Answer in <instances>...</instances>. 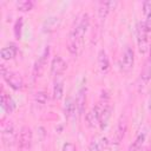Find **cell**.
Returning <instances> with one entry per match:
<instances>
[{"instance_id": "1", "label": "cell", "mask_w": 151, "mask_h": 151, "mask_svg": "<svg viewBox=\"0 0 151 151\" xmlns=\"http://www.w3.org/2000/svg\"><path fill=\"white\" fill-rule=\"evenodd\" d=\"M90 25V18L85 13L74 22L67 41V48L72 55H79L84 47V37Z\"/></svg>"}, {"instance_id": "2", "label": "cell", "mask_w": 151, "mask_h": 151, "mask_svg": "<svg viewBox=\"0 0 151 151\" xmlns=\"http://www.w3.org/2000/svg\"><path fill=\"white\" fill-rule=\"evenodd\" d=\"M1 74L4 77V80L13 88V90H21L24 87V79L18 72L13 71H6L5 65H1Z\"/></svg>"}, {"instance_id": "3", "label": "cell", "mask_w": 151, "mask_h": 151, "mask_svg": "<svg viewBox=\"0 0 151 151\" xmlns=\"http://www.w3.org/2000/svg\"><path fill=\"white\" fill-rule=\"evenodd\" d=\"M32 139H33V133L31 127L22 126L18 136V149L20 151H28L32 145Z\"/></svg>"}, {"instance_id": "4", "label": "cell", "mask_w": 151, "mask_h": 151, "mask_svg": "<svg viewBox=\"0 0 151 151\" xmlns=\"http://www.w3.org/2000/svg\"><path fill=\"white\" fill-rule=\"evenodd\" d=\"M96 107L99 112V125L101 127H105L112 113V105L107 100H104L103 103H99Z\"/></svg>"}, {"instance_id": "5", "label": "cell", "mask_w": 151, "mask_h": 151, "mask_svg": "<svg viewBox=\"0 0 151 151\" xmlns=\"http://www.w3.org/2000/svg\"><path fill=\"white\" fill-rule=\"evenodd\" d=\"M133 63H134V52L130 46H127V47H125L124 53H123V58H122V63H120V70L124 73L130 72L133 67Z\"/></svg>"}, {"instance_id": "6", "label": "cell", "mask_w": 151, "mask_h": 151, "mask_svg": "<svg viewBox=\"0 0 151 151\" xmlns=\"http://www.w3.org/2000/svg\"><path fill=\"white\" fill-rule=\"evenodd\" d=\"M147 29L145 27V22H139L137 26V42L138 48L142 53L146 52L147 50Z\"/></svg>"}, {"instance_id": "7", "label": "cell", "mask_w": 151, "mask_h": 151, "mask_svg": "<svg viewBox=\"0 0 151 151\" xmlns=\"http://www.w3.org/2000/svg\"><path fill=\"white\" fill-rule=\"evenodd\" d=\"M67 68V64L65 63V60L61 57H54L51 61V74L54 77H59L61 76Z\"/></svg>"}, {"instance_id": "8", "label": "cell", "mask_w": 151, "mask_h": 151, "mask_svg": "<svg viewBox=\"0 0 151 151\" xmlns=\"http://www.w3.org/2000/svg\"><path fill=\"white\" fill-rule=\"evenodd\" d=\"M48 53H50V50H48V47H47V48H45V51H44V53L40 55V58L35 61V65H34V67H33V76H34V78L41 77V74H42V72H44V70H45V65H46V61H47Z\"/></svg>"}, {"instance_id": "9", "label": "cell", "mask_w": 151, "mask_h": 151, "mask_svg": "<svg viewBox=\"0 0 151 151\" xmlns=\"http://www.w3.org/2000/svg\"><path fill=\"white\" fill-rule=\"evenodd\" d=\"M60 22H61V19L57 15H52L50 18H47L44 22H42V31L44 32H47V33H51V32H54L55 29H58V27L60 26Z\"/></svg>"}, {"instance_id": "10", "label": "cell", "mask_w": 151, "mask_h": 151, "mask_svg": "<svg viewBox=\"0 0 151 151\" xmlns=\"http://www.w3.org/2000/svg\"><path fill=\"white\" fill-rule=\"evenodd\" d=\"M76 111H77V105H76V100L71 97H68L65 101V105H64V113H65V117L67 119H71L76 116Z\"/></svg>"}, {"instance_id": "11", "label": "cell", "mask_w": 151, "mask_h": 151, "mask_svg": "<svg viewBox=\"0 0 151 151\" xmlns=\"http://www.w3.org/2000/svg\"><path fill=\"white\" fill-rule=\"evenodd\" d=\"M86 123L90 127H96L99 125V112L97 107H92L87 113H86Z\"/></svg>"}, {"instance_id": "12", "label": "cell", "mask_w": 151, "mask_h": 151, "mask_svg": "<svg viewBox=\"0 0 151 151\" xmlns=\"http://www.w3.org/2000/svg\"><path fill=\"white\" fill-rule=\"evenodd\" d=\"M1 106H2V109H4L6 112H8V113L13 112L14 109H15V103H14V100H13L9 96H7V93H5L4 91L1 92Z\"/></svg>"}, {"instance_id": "13", "label": "cell", "mask_w": 151, "mask_h": 151, "mask_svg": "<svg viewBox=\"0 0 151 151\" xmlns=\"http://www.w3.org/2000/svg\"><path fill=\"white\" fill-rule=\"evenodd\" d=\"M98 66L99 70L103 73H106L110 68V63H109V58L106 55V52L104 50H100L98 53Z\"/></svg>"}, {"instance_id": "14", "label": "cell", "mask_w": 151, "mask_h": 151, "mask_svg": "<svg viewBox=\"0 0 151 151\" xmlns=\"http://www.w3.org/2000/svg\"><path fill=\"white\" fill-rule=\"evenodd\" d=\"M85 104H86V91H85V88L83 87V88L78 92V96H77V98H76L77 111H78L79 114H83V113H84Z\"/></svg>"}, {"instance_id": "15", "label": "cell", "mask_w": 151, "mask_h": 151, "mask_svg": "<svg viewBox=\"0 0 151 151\" xmlns=\"http://www.w3.org/2000/svg\"><path fill=\"white\" fill-rule=\"evenodd\" d=\"M117 2H112V1H101L99 2V7H98V14H99V18L101 20H104L107 15V13L111 11L112 6L114 7Z\"/></svg>"}, {"instance_id": "16", "label": "cell", "mask_w": 151, "mask_h": 151, "mask_svg": "<svg viewBox=\"0 0 151 151\" xmlns=\"http://www.w3.org/2000/svg\"><path fill=\"white\" fill-rule=\"evenodd\" d=\"M17 46L14 44H9V46L7 47H4L1 48L0 51V54H1V58L4 60H9V59H13L17 54Z\"/></svg>"}, {"instance_id": "17", "label": "cell", "mask_w": 151, "mask_h": 151, "mask_svg": "<svg viewBox=\"0 0 151 151\" xmlns=\"http://www.w3.org/2000/svg\"><path fill=\"white\" fill-rule=\"evenodd\" d=\"M125 131H126V120L124 119V120H120L118 123V126H117V130L114 133V143L116 144H119L123 140Z\"/></svg>"}, {"instance_id": "18", "label": "cell", "mask_w": 151, "mask_h": 151, "mask_svg": "<svg viewBox=\"0 0 151 151\" xmlns=\"http://www.w3.org/2000/svg\"><path fill=\"white\" fill-rule=\"evenodd\" d=\"M144 142H145V134L144 133H139L137 136V138L134 139V142L130 145L127 151H143Z\"/></svg>"}, {"instance_id": "19", "label": "cell", "mask_w": 151, "mask_h": 151, "mask_svg": "<svg viewBox=\"0 0 151 151\" xmlns=\"http://www.w3.org/2000/svg\"><path fill=\"white\" fill-rule=\"evenodd\" d=\"M2 140L5 142V144H9V145L14 142V130L12 125H8L2 130Z\"/></svg>"}, {"instance_id": "20", "label": "cell", "mask_w": 151, "mask_h": 151, "mask_svg": "<svg viewBox=\"0 0 151 151\" xmlns=\"http://www.w3.org/2000/svg\"><path fill=\"white\" fill-rule=\"evenodd\" d=\"M107 139L106 138H100V139H94L93 142H91L88 150L87 151H103V149L106 145Z\"/></svg>"}, {"instance_id": "21", "label": "cell", "mask_w": 151, "mask_h": 151, "mask_svg": "<svg viewBox=\"0 0 151 151\" xmlns=\"http://www.w3.org/2000/svg\"><path fill=\"white\" fill-rule=\"evenodd\" d=\"M64 96V83L61 80H57L53 86V98L55 100H60Z\"/></svg>"}, {"instance_id": "22", "label": "cell", "mask_w": 151, "mask_h": 151, "mask_svg": "<svg viewBox=\"0 0 151 151\" xmlns=\"http://www.w3.org/2000/svg\"><path fill=\"white\" fill-rule=\"evenodd\" d=\"M142 79L144 83H147L151 79V57H149V59L146 60L143 70H142Z\"/></svg>"}, {"instance_id": "23", "label": "cell", "mask_w": 151, "mask_h": 151, "mask_svg": "<svg viewBox=\"0 0 151 151\" xmlns=\"http://www.w3.org/2000/svg\"><path fill=\"white\" fill-rule=\"evenodd\" d=\"M34 6V2L31 1V0H24V1H19L17 2V7L19 11H22V12H26V11H31Z\"/></svg>"}, {"instance_id": "24", "label": "cell", "mask_w": 151, "mask_h": 151, "mask_svg": "<svg viewBox=\"0 0 151 151\" xmlns=\"http://www.w3.org/2000/svg\"><path fill=\"white\" fill-rule=\"evenodd\" d=\"M34 99H35V101H38L41 105H45V104L48 103V96H47L46 92H42V91L37 92L35 96H34Z\"/></svg>"}, {"instance_id": "25", "label": "cell", "mask_w": 151, "mask_h": 151, "mask_svg": "<svg viewBox=\"0 0 151 151\" xmlns=\"http://www.w3.org/2000/svg\"><path fill=\"white\" fill-rule=\"evenodd\" d=\"M22 24H24V21H22V18H19V19L17 20L15 25H14V35H15V38H17V39H20V38H21V29H22Z\"/></svg>"}, {"instance_id": "26", "label": "cell", "mask_w": 151, "mask_h": 151, "mask_svg": "<svg viewBox=\"0 0 151 151\" xmlns=\"http://www.w3.org/2000/svg\"><path fill=\"white\" fill-rule=\"evenodd\" d=\"M63 151H77V147H76V145H74L73 143L67 142V143L64 144V146H63Z\"/></svg>"}, {"instance_id": "27", "label": "cell", "mask_w": 151, "mask_h": 151, "mask_svg": "<svg viewBox=\"0 0 151 151\" xmlns=\"http://www.w3.org/2000/svg\"><path fill=\"white\" fill-rule=\"evenodd\" d=\"M143 9H144L145 15H147L149 13H151V1H150V0L143 2Z\"/></svg>"}, {"instance_id": "28", "label": "cell", "mask_w": 151, "mask_h": 151, "mask_svg": "<svg viewBox=\"0 0 151 151\" xmlns=\"http://www.w3.org/2000/svg\"><path fill=\"white\" fill-rule=\"evenodd\" d=\"M144 22H145V27H146L147 32H151V13H149L146 15V20Z\"/></svg>"}, {"instance_id": "29", "label": "cell", "mask_w": 151, "mask_h": 151, "mask_svg": "<svg viewBox=\"0 0 151 151\" xmlns=\"http://www.w3.org/2000/svg\"><path fill=\"white\" fill-rule=\"evenodd\" d=\"M150 57H151V46H150Z\"/></svg>"}, {"instance_id": "30", "label": "cell", "mask_w": 151, "mask_h": 151, "mask_svg": "<svg viewBox=\"0 0 151 151\" xmlns=\"http://www.w3.org/2000/svg\"><path fill=\"white\" fill-rule=\"evenodd\" d=\"M149 151H151V146H150V147H149Z\"/></svg>"}]
</instances>
